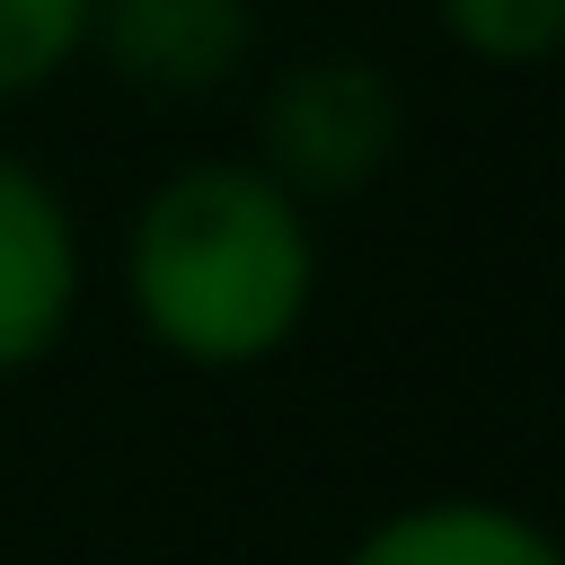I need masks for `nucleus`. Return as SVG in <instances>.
I'll use <instances>...</instances> for the list:
<instances>
[{
	"label": "nucleus",
	"mask_w": 565,
	"mask_h": 565,
	"mask_svg": "<svg viewBox=\"0 0 565 565\" xmlns=\"http://www.w3.org/2000/svg\"><path fill=\"white\" fill-rule=\"evenodd\" d=\"M88 44V0H0V97L44 88Z\"/></svg>",
	"instance_id": "obj_7"
},
{
	"label": "nucleus",
	"mask_w": 565,
	"mask_h": 565,
	"mask_svg": "<svg viewBox=\"0 0 565 565\" xmlns=\"http://www.w3.org/2000/svg\"><path fill=\"white\" fill-rule=\"evenodd\" d=\"M124 291L150 344L203 371L265 362L300 335L318 291L309 212L256 159H194L177 168L124 238Z\"/></svg>",
	"instance_id": "obj_1"
},
{
	"label": "nucleus",
	"mask_w": 565,
	"mask_h": 565,
	"mask_svg": "<svg viewBox=\"0 0 565 565\" xmlns=\"http://www.w3.org/2000/svg\"><path fill=\"white\" fill-rule=\"evenodd\" d=\"M256 44L247 0H88V44L115 79L150 97H203L221 88Z\"/></svg>",
	"instance_id": "obj_3"
},
{
	"label": "nucleus",
	"mask_w": 565,
	"mask_h": 565,
	"mask_svg": "<svg viewBox=\"0 0 565 565\" xmlns=\"http://www.w3.org/2000/svg\"><path fill=\"white\" fill-rule=\"evenodd\" d=\"M433 9H441V26L459 35V53L503 62V71L547 62L556 35H565V0H433Z\"/></svg>",
	"instance_id": "obj_6"
},
{
	"label": "nucleus",
	"mask_w": 565,
	"mask_h": 565,
	"mask_svg": "<svg viewBox=\"0 0 565 565\" xmlns=\"http://www.w3.org/2000/svg\"><path fill=\"white\" fill-rule=\"evenodd\" d=\"M397 132H406L397 79L353 53L291 62L256 97V168L291 203H344V194L380 185V168L397 159Z\"/></svg>",
	"instance_id": "obj_2"
},
{
	"label": "nucleus",
	"mask_w": 565,
	"mask_h": 565,
	"mask_svg": "<svg viewBox=\"0 0 565 565\" xmlns=\"http://www.w3.org/2000/svg\"><path fill=\"white\" fill-rule=\"evenodd\" d=\"M79 300V230L71 203L26 168L0 159V380L44 362Z\"/></svg>",
	"instance_id": "obj_4"
},
{
	"label": "nucleus",
	"mask_w": 565,
	"mask_h": 565,
	"mask_svg": "<svg viewBox=\"0 0 565 565\" xmlns=\"http://www.w3.org/2000/svg\"><path fill=\"white\" fill-rule=\"evenodd\" d=\"M344 565H565L556 539L512 512V503H477V494H450V503H406L388 512L380 530H362L344 547Z\"/></svg>",
	"instance_id": "obj_5"
}]
</instances>
